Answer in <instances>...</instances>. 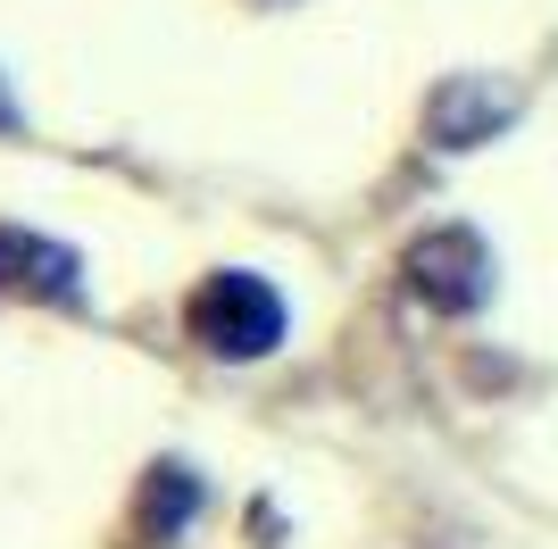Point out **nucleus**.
<instances>
[{"label": "nucleus", "mask_w": 558, "mask_h": 549, "mask_svg": "<svg viewBox=\"0 0 558 549\" xmlns=\"http://www.w3.org/2000/svg\"><path fill=\"white\" fill-rule=\"evenodd\" d=\"M192 342L209 350V358H267L283 342V300L276 283H258V274H209L201 292H192Z\"/></svg>", "instance_id": "1"}, {"label": "nucleus", "mask_w": 558, "mask_h": 549, "mask_svg": "<svg viewBox=\"0 0 558 549\" xmlns=\"http://www.w3.org/2000/svg\"><path fill=\"white\" fill-rule=\"evenodd\" d=\"M409 292H417L425 308H450V317H466V308H484V300H492V251H484L466 225L425 233L417 251H409Z\"/></svg>", "instance_id": "2"}, {"label": "nucleus", "mask_w": 558, "mask_h": 549, "mask_svg": "<svg viewBox=\"0 0 558 549\" xmlns=\"http://www.w3.org/2000/svg\"><path fill=\"white\" fill-rule=\"evenodd\" d=\"M0 292L9 300H75L84 292V258L50 233H25V225H0Z\"/></svg>", "instance_id": "3"}]
</instances>
